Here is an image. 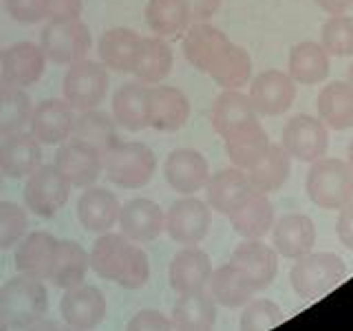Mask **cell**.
Wrapping results in <instances>:
<instances>
[{
    "mask_svg": "<svg viewBox=\"0 0 353 331\" xmlns=\"http://www.w3.org/2000/svg\"><path fill=\"white\" fill-rule=\"evenodd\" d=\"M128 329H174V323L157 309H141L128 320Z\"/></svg>",
    "mask_w": 353,
    "mask_h": 331,
    "instance_id": "cell-48",
    "label": "cell"
},
{
    "mask_svg": "<svg viewBox=\"0 0 353 331\" xmlns=\"http://www.w3.org/2000/svg\"><path fill=\"white\" fill-rule=\"evenodd\" d=\"M292 172V154L283 148V143H270L263 159L248 170L250 183L256 192H279Z\"/></svg>",
    "mask_w": 353,
    "mask_h": 331,
    "instance_id": "cell-36",
    "label": "cell"
},
{
    "mask_svg": "<svg viewBox=\"0 0 353 331\" xmlns=\"http://www.w3.org/2000/svg\"><path fill=\"white\" fill-rule=\"evenodd\" d=\"M305 192L318 208L342 210L353 201V168L336 157L318 159L307 170Z\"/></svg>",
    "mask_w": 353,
    "mask_h": 331,
    "instance_id": "cell-2",
    "label": "cell"
},
{
    "mask_svg": "<svg viewBox=\"0 0 353 331\" xmlns=\"http://www.w3.org/2000/svg\"><path fill=\"white\" fill-rule=\"evenodd\" d=\"M228 44H230V38L214 25H210V22H192L183 33L181 49H183L185 60L190 62L196 71L208 73L210 66L219 60V55L225 51Z\"/></svg>",
    "mask_w": 353,
    "mask_h": 331,
    "instance_id": "cell-20",
    "label": "cell"
},
{
    "mask_svg": "<svg viewBox=\"0 0 353 331\" xmlns=\"http://www.w3.org/2000/svg\"><path fill=\"white\" fill-rule=\"evenodd\" d=\"M232 263L248 274L256 292L270 287L279 274V252L265 245L261 239H248L239 243L232 252Z\"/></svg>",
    "mask_w": 353,
    "mask_h": 331,
    "instance_id": "cell-21",
    "label": "cell"
},
{
    "mask_svg": "<svg viewBox=\"0 0 353 331\" xmlns=\"http://www.w3.org/2000/svg\"><path fill=\"white\" fill-rule=\"evenodd\" d=\"M64 99L73 110H91L97 108L106 99L108 93V69L102 62H93L88 58L75 60L69 64L64 75Z\"/></svg>",
    "mask_w": 353,
    "mask_h": 331,
    "instance_id": "cell-5",
    "label": "cell"
},
{
    "mask_svg": "<svg viewBox=\"0 0 353 331\" xmlns=\"http://www.w3.org/2000/svg\"><path fill=\"white\" fill-rule=\"evenodd\" d=\"M40 47L47 60L60 66H69L75 60L86 58L93 40L91 31L82 20L73 22H49L40 33Z\"/></svg>",
    "mask_w": 353,
    "mask_h": 331,
    "instance_id": "cell-6",
    "label": "cell"
},
{
    "mask_svg": "<svg viewBox=\"0 0 353 331\" xmlns=\"http://www.w3.org/2000/svg\"><path fill=\"white\" fill-rule=\"evenodd\" d=\"M73 121L75 110L66 99H42L38 106H33L29 132L44 146H60L66 139H71Z\"/></svg>",
    "mask_w": 353,
    "mask_h": 331,
    "instance_id": "cell-12",
    "label": "cell"
},
{
    "mask_svg": "<svg viewBox=\"0 0 353 331\" xmlns=\"http://www.w3.org/2000/svg\"><path fill=\"white\" fill-rule=\"evenodd\" d=\"M71 194V183L64 179L62 172L51 166H38L27 177L25 183V205L38 217H55L66 205Z\"/></svg>",
    "mask_w": 353,
    "mask_h": 331,
    "instance_id": "cell-7",
    "label": "cell"
},
{
    "mask_svg": "<svg viewBox=\"0 0 353 331\" xmlns=\"http://www.w3.org/2000/svg\"><path fill=\"white\" fill-rule=\"evenodd\" d=\"M183 3L190 22H208L221 7V0H183Z\"/></svg>",
    "mask_w": 353,
    "mask_h": 331,
    "instance_id": "cell-50",
    "label": "cell"
},
{
    "mask_svg": "<svg viewBox=\"0 0 353 331\" xmlns=\"http://www.w3.org/2000/svg\"><path fill=\"white\" fill-rule=\"evenodd\" d=\"M316 5L327 11L329 16H338V14H347L353 7V0H316Z\"/></svg>",
    "mask_w": 353,
    "mask_h": 331,
    "instance_id": "cell-52",
    "label": "cell"
},
{
    "mask_svg": "<svg viewBox=\"0 0 353 331\" xmlns=\"http://www.w3.org/2000/svg\"><path fill=\"white\" fill-rule=\"evenodd\" d=\"M42 166V143L31 132L18 130L0 141V170L11 179L29 177Z\"/></svg>",
    "mask_w": 353,
    "mask_h": 331,
    "instance_id": "cell-23",
    "label": "cell"
},
{
    "mask_svg": "<svg viewBox=\"0 0 353 331\" xmlns=\"http://www.w3.org/2000/svg\"><path fill=\"white\" fill-rule=\"evenodd\" d=\"M33 113L31 97L20 86H9L0 91V139L25 130Z\"/></svg>",
    "mask_w": 353,
    "mask_h": 331,
    "instance_id": "cell-42",
    "label": "cell"
},
{
    "mask_svg": "<svg viewBox=\"0 0 353 331\" xmlns=\"http://www.w3.org/2000/svg\"><path fill=\"white\" fill-rule=\"evenodd\" d=\"M230 223L243 239H263L274 225V205L268 194L254 190L248 201L230 214Z\"/></svg>",
    "mask_w": 353,
    "mask_h": 331,
    "instance_id": "cell-35",
    "label": "cell"
},
{
    "mask_svg": "<svg viewBox=\"0 0 353 331\" xmlns=\"http://www.w3.org/2000/svg\"><path fill=\"white\" fill-rule=\"evenodd\" d=\"M0 329H7V325H5V320L0 318Z\"/></svg>",
    "mask_w": 353,
    "mask_h": 331,
    "instance_id": "cell-56",
    "label": "cell"
},
{
    "mask_svg": "<svg viewBox=\"0 0 353 331\" xmlns=\"http://www.w3.org/2000/svg\"><path fill=\"white\" fill-rule=\"evenodd\" d=\"M347 82H349V86L353 88V62H351V66H349V73H347Z\"/></svg>",
    "mask_w": 353,
    "mask_h": 331,
    "instance_id": "cell-54",
    "label": "cell"
},
{
    "mask_svg": "<svg viewBox=\"0 0 353 331\" xmlns=\"http://www.w3.org/2000/svg\"><path fill=\"white\" fill-rule=\"evenodd\" d=\"M296 82L290 73L270 69L259 73L254 80H250V99L256 113L263 117H279L285 115L292 108L296 99Z\"/></svg>",
    "mask_w": 353,
    "mask_h": 331,
    "instance_id": "cell-10",
    "label": "cell"
},
{
    "mask_svg": "<svg viewBox=\"0 0 353 331\" xmlns=\"http://www.w3.org/2000/svg\"><path fill=\"white\" fill-rule=\"evenodd\" d=\"M49 7L51 0H5L7 14L20 25H38L49 18Z\"/></svg>",
    "mask_w": 353,
    "mask_h": 331,
    "instance_id": "cell-46",
    "label": "cell"
},
{
    "mask_svg": "<svg viewBox=\"0 0 353 331\" xmlns=\"http://www.w3.org/2000/svg\"><path fill=\"white\" fill-rule=\"evenodd\" d=\"M53 163L71 188L93 185L104 172V154L75 139L60 143Z\"/></svg>",
    "mask_w": 353,
    "mask_h": 331,
    "instance_id": "cell-11",
    "label": "cell"
},
{
    "mask_svg": "<svg viewBox=\"0 0 353 331\" xmlns=\"http://www.w3.org/2000/svg\"><path fill=\"white\" fill-rule=\"evenodd\" d=\"M154 170H157V157L146 143L117 141L104 154V172L108 181L126 190L148 185Z\"/></svg>",
    "mask_w": 353,
    "mask_h": 331,
    "instance_id": "cell-3",
    "label": "cell"
},
{
    "mask_svg": "<svg viewBox=\"0 0 353 331\" xmlns=\"http://www.w3.org/2000/svg\"><path fill=\"white\" fill-rule=\"evenodd\" d=\"M135 248H137L135 243L128 241L121 232L119 234L117 232H110V230L102 232L99 239L93 243L91 252H88L93 272L104 281L119 283L128 268L130 259H132Z\"/></svg>",
    "mask_w": 353,
    "mask_h": 331,
    "instance_id": "cell-17",
    "label": "cell"
},
{
    "mask_svg": "<svg viewBox=\"0 0 353 331\" xmlns=\"http://www.w3.org/2000/svg\"><path fill=\"white\" fill-rule=\"evenodd\" d=\"M5 58H7L9 80L11 84L20 88L40 82V77L44 75V69H47V62H49L40 44L29 42V40L11 44L9 49H5Z\"/></svg>",
    "mask_w": 353,
    "mask_h": 331,
    "instance_id": "cell-31",
    "label": "cell"
},
{
    "mask_svg": "<svg viewBox=\"0 0 353 331\" xmlns=\"http://www.w3.org/2000/svg\"><path fill=\"white\" fill-rule=\"evenodd\" d=\"M117 225L128 241L132 243H150L157 239L165 228V214L159 203L152 199H130L121 205Z\"/></svg>",
    "mask_w": 353,
    "mask_h": 331,
    "instance_id": "cell-15",
    "label": "cell"
},
{
    "mask_svg": "<svg viewBox=\"0 0 353 331\" xmlns=\"http://www.w3.org/2000/svg\"><path fill=\"white\" fill-rule=\"evenodd\" d=\"M115 124H117L115 117L104 113V110H97V108L82 110L80 115H75L71 139L82 141L86 146L106 154V150H110L119 141Z\"/></svg>",
    "mask_w": 353,
    "mask_h": 331,
    "instance_id": "cell-33",
    "label": "cell"
},
{
    "mask_svg": "<svg viewBox=\"0 0 353 331\" xmlns=\"http://www.w3.org/2000/svg\"><path fill=\"white\" fill-rule=\"evenodd\" d=\"M14 86L9 80V71H7V58H5V49H0V91L3 88Z\"/></svg>",
    "mask_w": 353,
    "mask_h": 331,
    "instance_id": "cell-53",
    "label": "cell"
},
{
    "mask_svg": "<svg viewBox=\"0 0 353 331\" xmlns=\"http://www.w3.org/2000/svg\"><path fill=\"white\" fill-rule=\"evenodd\" d=\"M320 38L329 55H336V58L353 55V18L347 14L331 16L323 25Z\"/></svg>",
    "mask_w": 353,
    "mask_h": 331,
    "instance_id": "cell-43",
    "label": "cell"
},
{
    "mask_svg": "<svg viewBox=\"0 0 353 331\" xmlns=\"http://www.w3.org/2000/svg\"><path fill=\"white\" fill-rule=\"evenodd\" d=\"M174 64V55L170 44L159 36L152 38H141L139 49L135 55V64H132V75L139 82L154 86L161 84L165 77L170 75Z\"/></svg>",
    "mask_w": 353,
    "mask_h": 331,
    "instance_id": "cell-28",
    "label": "cell"
},
{
    "mask_svg": "<svg viewBox=\"0 0 353 331\" xmlns=\"http://www.w3.org/2000/svg\"><path fill=\"white\" fill-rule=\"evenodd\" d=\"M62 320L73 329H95L106 318V296L93 285H75L64 290L60 301Z\"/></svg>",
    "mask_w": 353,
    "mask_h": 331,
    "instance_id": "cell-13",
    "label": "cell"
},
{
    "mask_svg": "<svg viewBox=\"0 0 353 331\" xmlns=\"http://www.w3.org/2000/svg\"><path fill=\"white\" fill-rule=\"evenodd\" d=\"M139 42H141V36H137V33L128 27L108 29L97 42L99 62L110 71L132 73V64H135Z\"/></svg>",
    "mask_w": 353,
    "mask_h": 331,
    "instance_id": "cell-30",
    "label": "cell"
},
{
    "mask_svg": "<svg viewBox=\"0 0 353 331\" xmlns=\"http://www.w3.org/2000/svg\"><path fill=\"white\" fill-rule=\"evenodd\" d=\"M208 75L221 86L232 88V91H241L243 86L252 80V58L250 53L239 47V44L230 42L225 51L219 55V60L210 66Z\"/></svg>",
    "mask_w": 353,
    "mask_h": 331,
    "instance_id": "cell-40",
    "label": "cell"
},
{
    "mask_svg": "<svg viewBox=\"0 0 353 331\" xmlns=\"http://www.w3.org/2000/svg\"><path fill=\"white\" fill-rule=\"evenodd\" d=\"M259 117L256 108H254L250 95L241 91H232V88H223L214 104H212V126L221 137H228L236 126L243 121Z\"/></svg>",
    "mask_w": 353,
    "mask_h": 331,
    "instance_id": "cell-39",
    "label": "cell"
},
{
    "mask_svg": "<svg viewBox=\"0 0 353 331\" xmlns=\"http://www.w3.org/2000/svg\"><path fill=\"white\" fill-rule=\"evenodd\" d=\"M318 117L331 130L353 128V88L349 82H329L318 93Z\"/></svg>",
    "mask_w": 353,
    "mask_h": 331,
    "instance_id": "cell-37",
    "label": "cell"
},
{
    "mask_svg": "<svg viewBox=\"0 0 353 331\" xmlns=\"http://www.w3.org/2000/svg\"><path fill=\"white\" fill-rule=\"evenodd\" d=\"M336 232L342 245L353 252V201L340 210L336 221Z\"/></svg>",
    "mask_w": 353,
    "mask_h": 331,
    "instance_id": "cell-51",
    "label": "cell"
},
{
    "mask_svg": "<svg viewBox=\"0 0 353 331\" xmlns=\"http://www.w3.org/2000/svg\"><path fill=\"white\" fill-rule=\"evenodd\" d=\"M283 320V309L274 301L259 298V301H248L243 309L239 325L245 331H265L276 327Z\"/></svg>",
    "mask_w": 353,
    "mask_h": 331,
    "instance_id": "cell-44",
    "label": "cell"
},
{
    "mask_svg": "<svg viewBox=\"0 0 353 331\" xmlns=\"http://www.w3.org/2000/svg\"><path fill=\"white\" fill-rule=\"evenodd\" d=\"M172 323L174 329L188 331L212 329L216 323V301L212 294H205V290L179 294L172 307Z\"/></svg>",
    "mask_w": 353,
    "mask_h": 331,
    "instance_id": "cell-32",
    "label": "cell"
},
{
    "mask_svg": "<svg viewBox=\"0 0 353 331\" xmlns=\"http://www.w3.org/2000/svg\"><path fill=\"white\" fill-rule=\"evenodd\" d=\"M252 192H254V188L250 183L248 172L236 168V166L210 174V179L205 183L210 208L225 217H230L234 210H239L245 203Z\"/></svg>",
    "mask_w": 353,
    "mask_h": 331,
    "instance_id": "cell-18",
    "label": "cell"
},
{
    "mask_svg": "<svg viewBox=\"0 0 353 331\" xmlns=\"http://www.w3.org/2000/svg\"><path fill=\"white\" fill-rule=\"evenodd\" d=\"M80 14H82V0H51L49 18L53 22L80 20Z\"/></svg>",
    "mask_w": 353,
    "mask_h": 331,
    "instance_id": "cell-49",
    "label": "cell"
},
{
    "mask_svg": "<svg viewBox=\"0 0 353 331\" xmlns=\"http://www.w3.org/2000/svg\"><path fill=\"white\" fill-rule=\"evenodd\" d=\"M349 166L353 168V139H351V143H349Z\"/></svg>",
    "mask_w": 353,
    "mask_h": 331,
    "instance_id": "cell-55",
    "label": "cell"
},
{
    "mask_svg": "<svg viewBox=\"0 0 353 331\" xmlns=\"http://www.w3.org/2000/svg\"><path fill=\"white\" fill-rule=\"evenodd\" d=\"M345 274H347V265L338 254L309 252L305 257L296 259L290 274V283L298 296L305 298V301H312V298L329 294L345 279Z\"/></svg>",
    "mask_w": 353,
    "mask_h": 331,
    "instance_id": "cell-4",
    "label": "cell"
},
{
    "mask_svg": "<svg viewBox=\"0 0 353 331\" xmlns=\"http://www.w3.org/2000/svg\"><path fill=\"white\" fill-rule=\"evenodd\" d=\"M146 25L159 38H174L190 25L183 0H148L143 9Z\"/></svg>",
    "mask_w": 353,
    "mask_h": 331,
    "instance_id": "cell-41",
    "label": "cell"
},
{
    "mask_svg": "<svg viewBox=\"0 0 353 331\" xmlns=\"http://www.w3.org/2000/svg\"><path fill=\"white\" fill-rule=\"evenodd\" d=\"M148 93L150 86L143 82L121 84L113 95V117L115 121L130 132L148 128Z\"/></svg>",
    "mask_w": 353,
    "mask_h": 331,
    "instance_id": "cell-29",
    "label": "cell"
},
{
    "mask_svg": "<svg viewBox=\"0 0 353 331\" xmlns=\"http://www.w3.org/2000/svg\"><path fill=\"white\" fill-rule=\"evenodd\" d=\"M150 279V261H148V254L143 252L141 248H135V254H132V259L128 263V268L121 276V281L117 283L119 287H124V290H139L148 283Z\"/></svg>",
    "mask_w": 353,
    "mask_h": 331,
    "instance_id": "cell-47",
    "label": "cell"
},
{
    "mask_svg": "<svg viewBox=\"0 0 353 331\" xmlns=\"http://www.w3.org/2000/svg\"><path fill=\"white\" fill-rule=\"evenodd\" d=\"M55 250H58V239L49 232H31L18 241L14 254V263L18 274H27L33 279L49 281L53 268Z\"/></svg>",
    "mask_w": 353,
    "mask_h": 331,
    "instance_id": "cell-24",
    "label": "cell"
},
{
    "mask_svg": "<svg viewBox=\"0 0 353 331\" xmlns=\"http://www.w3.org/2000/svg\"><path fill=\"white\" fill-rule=\"evenodd\" d=\"M268 148L270 137L256 117L243 121L225 137L228 157L241 170H250L252 166H256L263 159V154L268 152Z\"/></svg>",
    "mask_w": 353,
    "mask_h": 331,
    "instance_id": "cell-26",
    "label": "cell"
},
{
    "mask_svg": "<svg viewBox=\"0 0 353 331\" xmlns=\"http://www.w3.org/2000/svg\"><path fill=\"white\" fill-rule=\"evenodd\" d=\"M190 119V102L176 86L154 84L148 93V124L154 130L174 132Z\"/></svg>",
    "mask_w": 353,
    "mask_h": 331,
    "instance_id": "cell-16",
    "label": "cell"
},
{
    "mask_svg": "<svg viewBox=\"0 0 353 331\" xmlns=\"http://www.w3.org/2000/svg\"><path fill=\"white\" fill-rule=\"evenodd\" d=\"M283 148L298 161L314 163L329 150V128L320 117L296 115L283 128Z\"/></svg>",
    "mask_w": 353,
    "mask_h": 331,
    "instance_id": "cell-9",
    "label": "cell"
},
{
    "mask_svg": "<svg viewBox=\"0 0 353 331\" xmlns=\"http://www.w3.org/2000/svg\"><path fill=\"white\" fill-rule=\"evenodd\" d=\"M212 272H214L212 261H210V257L203 250H199L196 245H185L170 261L168 281L176 294L199 292L210 285Z\"/></svg>",
    "mask_w": 353,
    "mask_h": 331,
    "instance_id": "cell-19",
    "label": "cell"
},
{
    "mask_svg": "<svg viewBox=\"0 0 353 331\" xmlns=\"http://www.w3.org/2000/svg\"><path fill=\"white\" fill-rule=\"evenodd\" d=\"M0 190H3V170H0Z\"/></svg>",
    "mask_w": 353,
    "mask_h": 331,
    "instance_id": "cell-57",
    "label": "cell"
},
{
    "mask_svg": "<svg viewBox=\"0 0 353 331\" xmlns=\"http://www.w3.org/2000/svg\"><path fill=\"white\" fill-rule=\"evenodd\" d=\"M119 210L121 203L119 199L99 185H88L84 188L82 197L77 199V221L82 223L88 232H108L119 221Z\"/></svg>",
    "mask_w": 353,
    "mask_h": 331,
    "instance_id": "cell-25",
    "label": "cell"
},
{
    "mask_svg": "<svg viewBox=\"0 0 353 331\" xmlns=\"http://www.w3.org/2000/svg\"><path fill=\"white\" fill-rule=\"evenodd\" d=\"M88 268H91V259H88V252L80 245V243L69 241V239H60L58 250H55L49 281L55 287H60V290H69V287L84 283Z\"/></svg>",
    "mask_w": 353,
    "mask_h": 331,
    "instance_id": "cell-34",
    "label": "cell"
},
{
    "mask_svg": "<svg viewBox=\"0 0 353 331\" xmlns=\"http://www.w3.org/2000/svg\"><path fill=\"white\" fill-rule=\"evenodd\" d=\"M27 212L14 201H0V250L14 248L27 232Z\"/></svg>",
    "mask_w": 353,
    "mask_h": 331,
    "instance_id": "cell-45",
    "label": "cell"
},
{
    "mask_svg": "<svg viewBox=\"0 0 353 331\" xmlns=\"http://www.w3.org/2000/svg\"><path fill=\"white\" fill-rule=\"evenodd\" d=\"M212 225V208L192 194L174 201L165 212V232L179 245H199Z\"/></svg>",
    "mask_w": 353,
    "mask_h": 331,
    "instance_id": "cell-8",
    "label": "cell"
},
{
    "mask_svg": "<svg viewBox=\"0 0 353 331\" xmlns=\"http://www.w3.org/2000/svg\"><path fill=\"white\" fill-rule=\"evenodd\" d=\"M331 71L329 53L323 44L318 42H298L292 47L290 58H287V73L292 75L296 84L314 86L325 82Z\"/></svg>",
    "mask_w": 353,
    "mask_h": 331,
    "instance_id": "cell-27",
    "label": "cell"
},
{
    "mask_svg": "<svg viewBox=\"0 0 353 331\" xmlns=\"http://www.w3.org/2000/svg\"><path fill=\"white\" fill-rule=\"evenodd\" d=\"M316 223L307 214H285L272 225L274 250L285 259H301L314 252Z\"/></svg>",
    "mask_w": 353,
    "mask_h": 331,
    "instance_id": "cell-22",
    "label": "cell"
},
{
    "mask_svg": "<svg viewBox=\"0 0 353 331\" xmlns=\"http://www.w3.org/2000/svg\"><path fill=\"white\" fill-rule=\"evenodd\" d=\"M163 177L179 194H194L203 190L210 179L208 159L194 148H176L163 163Z\"/></svg>",
    "mask_w": 353,
    "mask_h": 331,
    "instance_id": "cell-14",
    "label": "cell"
},
{
    "mask_svg": "<svg viewBox=\"0 0 353 331\" xmlns=\"http://www.w3.org/2000/svg\"><path fill=\"white\" fill-rule=\"evenodd\" d=\"M49 294L40 279L20 274L0 287V318L7 329H33L42 325Z\"/></svg>",
    "mask_w": 353,
    "mask_h": 331,
    "instance_id": "cell-1",
    "label": "cell"
},
{
    "mask_svg": "<svg viewBox=\"0 0 353 331\" xmlns=\"http://www.w3.org/2000/svg\"><path fill=\"white\" fill-rule=\"evenodd\" d=\"M254 290L248 274L243 272L239 265L228 263L223 268H219L210 276V294L216 301V305L223 307H243L248 301H252Z\"/></svg>",
    "mask_w": 353,
    "mask_h": 331,
    "instance_id": "cell-38",
    "label": "cell"
}]
</instances>
